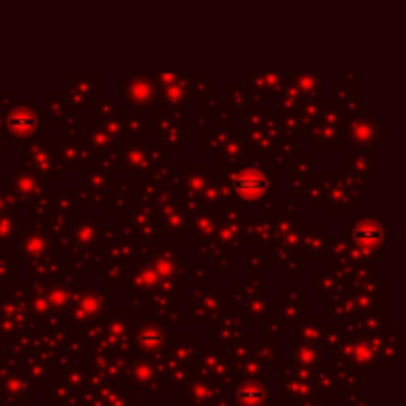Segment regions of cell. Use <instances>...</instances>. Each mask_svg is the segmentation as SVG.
Returning a JSON list of instances; mask_svg holds the SVG:
<instances>
[{
  "label": "cell",
  "mask_w": 406,
  "mask_h": 406,
  "mask_svg": "<svg viewBox=\"0 0 406 406\" xmlns=\"http://www.w3.org/2000/svg\"><path fill=\"white\" fill-rule=\"evenodd\" d=\"M160 339H163V337H160V333H153V335H149V333H143V335H141V343H160Z\"/></svg>",
  "instance_id": "277c9868"
},
{
  "label": "cell",
  "mask_w": 406,
  "mask_h": 406,
  "mask_svg": "<svg viewBox=\"0 0 406 406\" xmlns=\"http://www.w3.org/2000/svg\"><path fill=\"white\" fill-rule=\"evenodd\" d=\"M381 238V230L379 228H375V226H370V230L367 232V230H357V240H361V242H377Z\"/></svg>",
  "instance_id": "3957f363"
},
{
  "label": "cell",
  "mask_w": 406,
  "mask_h": 406,
  "mask_svg": "<svg viewBox=\"0 0 406 406\" xmlns=\"http://www.w3.org/2000/svg\"><path fill=\"white\" fill-rule=\"evenodd\" d=\"M36 125V117L30 111H16L10 119V127L14 131H30Z\"/></svg>",
  "instance_id": "7a4b0ae2"
},
{
  "label": "cell",
  "mask_w": 406,
  "mask_h": 406,
  "mask_svg": "<svg viewBox=\"0 0 406 406\" xmlns=\"http://www.w3.org/2000/svg\"><path fill=\"white\" fill-rule=\"evenodd\" d=\"M234 186L236 190L242 195V197L248 198H256L260 195H264L266 193V188H268V183H266V179L256 171H242L238 172V176L234 179Z\"/></svg>",
  "instance_id": "6da1fadb"
}]
</instances>
